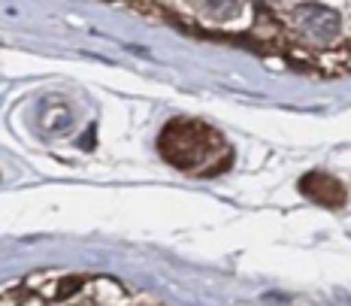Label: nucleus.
<instances>
[{"label":"nucleus","mask_w":351,"mask_h":306,"mask_svg":"<svg viewBox=\"0 0 351 306\" xmlns=\"http://www.w3.org/2000/svg\"><path fill=\"white\" fill-rule=\"evenodd\" d=\"M158 149L173 167L188 170V173H200V176L209 173V167H206L209 161H215L218 167H228V158H221V155H228L224 140L209 125L194 121V119L170 121L164 128V134H160Z\"/></svg>","instance_id":"nucleus-1"},{"label":"nucleus","mask_w":351,"mask_h":306,"mask_svg":"<svg viewBox=\"0 0 351 306\" xmlns=\"http://www.w3.org/2000/svg\"><path fill=\"white\" fill-rule=\"evenodd\" d=\"M300 191L309 200L321 203V207H342V203H346V188H342V182L327 176V173H309V176H303Z\"/></svg>","instance_id":"nucleus-2"},{"label":"nucleus","mask_w":351,"mask_h":306,"mask_svg":"<svg viewBox=\"0 0 351 306\" xmlns=\"http://www.w3.org/2000/svg\"><path fill=\"white\" fill-rule=\"evenodd\" d=\"M88 297L97 303H106V306H121L128 297H124V288L119 282L106 279V276H100V279H88Z\"/></svg>","instance_id":"nucleus-3"}]
</instances>
